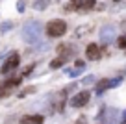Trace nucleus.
Returning a JSON list of instances; mask_svg holds the SVG:
<instances>
[{"instance_id":"7ed1b4c3","label":"nucleus","mask_w":126,"mask_h":124,"mask_svg":"<svg viewBox=\"0 0 126 124\" xmlns=\"http://www.w3.org/2000/svg\"><path fill=\"white\" fill-rule=\"evenodd\" d=\"M19 61H20L19 54H11V56L8 58V61L4 63V67H2V74H8L9 70L17 69V67H19Z\"/></svg>"},{"instance_id":"6e6552de","label":"nucleus","mask_w":126,"mask_h":124,"mask_svg":"<svg viewBox=\"0 0 126 124\" xmlns=\"http://www.w3.org/2000/svg\"><path fill=\"white\" fill-rule=\"evenodd\" d=\"M65 61H67L65 58H56V59H52V61H50V67H52V69H58V67H61Z\"/></svg>"},{"instance_id":"20e7f679","label":"nucleus","mask_w":126,"mask_h":124,"mask_svg":"<svg viewBox=\"0 0 126 124\" xmlns=\"http://www.w3.org/2000/svg\"><path fill=\"white\" fill-rule=\"evenodd\" d=\"M87 102H89V93H87V91H83V93H78V94L71 100V106H74V108H82V106H85Z\"/></svg>"},{"instance_id":"1a4fd4ad","label":"nucleus","mask_w":126,"mask_h":124,"mask_svg":"<svg viewBox=\"0 0 126 124\" xmlns=\"http://www.w3.org/2000/svg\"><path fill=\"white\" fill-rule=\"evenodd\" d=\"M111 85V81L110 80H100V83L96 85V91H104L106 87H110Z\"/></svg>"},{"instance_id":"0eeeda50","label":"nucleus","mask_w":126,"mask_h":124,"mask_svg":"<svg viewBox=\"0 0 126 124\" xmlns=\"http://www.w3.org/2000/svg\"><path fill=\"white\" fill-rule=\"evenodd\" d=\"M94 2H96V0H78V8L91 9V8H94Z\"/></svg>"},{"instance_id":"423d86ee","label":"nucleus","mask_w":126,"mask_h":124,"mask_svg":"<svg viewBox=\"0 0 126 124\" xmlns=\"http://www.w3.org/2000/svg\"><path fill=\"white\" fill-rule=\"evenodd\" d=\"M43 115H26L20 119V124H43Z\"/></svg>"},{"instance_id":"f257e3e1","label":"nucleus","mask_w":126,"mask_h":124,"mask_svg":"<svg viewBox=\"0 0 126 124\" xmlns=\"http://www.w3.org/2000/svg\"><path fill=\"white\" fill-rule=\"evenodd\" d=\"M65 31H67V22L61 19H54L47 24L48 37H61V35H65Z\"/></svg>"},{"instance_id":"9d476101","label":"nucleus","mask_w":126,"mask_h":124,"mask_svg":"<svg viewBox=\"0 0 126 124\" xmlns=\"http://www.w3.org/2000/svg\"><path fill=\"white\" fill-rule=\"evenodd\" d=\"M117 45H119L121 48H126V35H121V37H119Z\"/></svg>"},{"instance_id":"9b49d317","label":"nucleus","mask_w":126,"mask_h":124,"mask_svg":"<svg viewBox=\"0 0 126 124\" xmlns=\"http://www.w3.org/2000/svg\"><path fill=\"white\" fill-rule=\"evenodd\" d=\"M76 124H85V120H83V119H80V120H78Z\"/></svg>"},{"instance_id":"f8f14e48","label":"nucleus","mask_w":126,"mask_h":124,"mask_svg":"<svg viewBox=\"0 0 126 124\" xmlns=\"http://www.w3.org/2000/svg\"><path fill=\"white\" fill-rule=\"evenodd\" d=\"M72 2H78V0H72Z\"/></svg>"},{"instance_id":"39448f33","label":"nucleus","mask_w":126,"mask_h":124,"mask_svg":"<svg viewBox=\"0 0 126 124\" xmlns=\"http://www.w3.org/2000/svg\"><path fill=\"white\" fill-rule=\"evenodd\" d=\"M85 56L89 59H98L100 58V48H98V45L96 43H91V45H87V50H85Z\"/></svg>"},{"instance_id":"f03ea898","label":"nucleus","mask_w":126,"mask_h":124,"mask_svg":"<svg viewBox=\"0 0 126 124\" xmlns=\"http://www.w3.org/2000/svg\"><path fill=\"white\" fill-rule=\"evenodd\" d=\"M19 83H20V78H11V80H6L4 83H0V98L8 96L9 91H11L13 87H17Z\"/></svg>"}]
</instances>
